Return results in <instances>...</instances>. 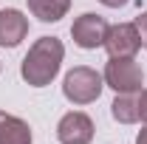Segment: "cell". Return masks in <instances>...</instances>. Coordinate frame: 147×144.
Instances as JSON below:
<instances>
[{
  "mask_svg": "<svg viewBox=\"0 0 147 144\" xmlns=\"http://www.w3.org/2000/svg\"><path fill=\"white\" fill-rule=\"evenodd\" d=\"M62 57H65V45L57 37H40L34 45L28 48V54L23 57L20 76L31 88H45V85H51V79L59 73Z\"/></svg>",
  "mask_w": 147,
  "mask_h": 144,
  "instance_id": "1",
  "label": "cell"
},
{
  "mask_svg": "<svg viewBox=\"0 0 147 144\" xmlns=\"http://www.w3.org/2000/svg\"><path fill=\"white\" fill-rule=\"evenodd\" d=\"M102 88H105L102 73H96L88 65L71 68V71L65 73V79H62V93H65V99L74 102V105H91V102H96L99 93H102Z\"/></svg>",
  "mask_w": 147,
  "mask_h": 144,
  "instance_id": "2",
  "label": "cell"
},
{
  "mask_svg": "<svg viewBox=\"0 0 147 144\" xmlns=\"http://www.w3.org/2000/svg\"><path fill=\"white\" fill-rule=\"evenodd\" d=\"M102 79L116 93H139L144 85V71L133 57H110Z\"/></svg>",
  "mask_w": 147,
  "mask_h": 144,
  "instance_id": "3",
  "label": "cell"
},
{
  "mask_svg": "<svg viewBox=\"0 0 147 144\" xmlns=\"http://www.w3.org/2000/svg\"><path fill=\"white\" fill-rule=\"evenodd\" d=\"M108 28H110V26L105 23V17H99V14H93V11H85V14H79V17L74 20L71 37H74V42H76L79 48L93 51V48L105 45Z\"/></svg>",
  "mask_w": 147,
  "mask_h": 144,
  "instance_id": "4",
  "label": "cell"
},
{
  "mask_svg": "<svg viewBox=\"0 0 147 144\" xmlns=\"http://www.w3.org/2000/svg\"><path fill=\"white\" fill-rule=\"evenodd\" d=\"M105 48L110 57H136L142 48V34L136 23H116L105 34Z\"/></svg>",
  "mask_w": 147,
  "mask_h": 144,
  "instance_id": "5",
  "label": "cell"
},
{
  "mask_svg": "<svg viewBox=\"0 0 147 144\" xmlns=\"http://www.w3.org/2000/svg\"><path fill=\"white\" fill-rule=\"evenodd\" d=\"M57 139L62 144H91L93 141V122L88 113L71 110L59 119L57 124Z\"/></svg>",
  "mask_w": 147,
  "mask_h": 144,
  "instance_id": "6",
  "label": "cell"
},
{
  "mask_svg": "<svg viewBox=\"0 0 147 144\" xmlns=\"http://www.w3.org/2000/svg\"><path fill=\"white\" fill-rule=\"evenodd\" d=\"M28 34V17L20 9H3L0 11V45L17 48Z\"/></svg>",
  "mask_w": 147,
  "mask_h": 144,
  "instance_id": "7",
  "label": "cell"
},
{
  "mask_svg": "<svg viewBox=\"0 0 147 144\" xmlns=\"http://www.w3.org/2000/svg\"><path fill=\"white\" fill-rule=\"evenodd\" d=\"M0 144H31V127H28V122L0 110Z\"/></svg>",
  "mask_w": 147,
  "mask_h": 144,
  "instance_id": "8",
  "label": "cell"
},
{
  "mask_svg": "<svg viewBox=\"0 0 147 144\" xmlns=\"http://www.w3.org/2000/svg\"><path fill=\"white\" fill-rule=\"evenodd\" d=\"M28 9L37 20L42 23H57L68 14L71 9V0H28Z\"/></svg>",
  "mask_w": 147,
  "mask_h": 144,
  "instance_id": "9",
  "label": "cell"
},
{
  "mask_svg": "<svg viewBox=\"0 0 147 144\" xmlns=\"http://www.w3.org/2000/svg\"><path fill=\"white\" fill-rule=\"evenodd\" d=\"M110 113L119 124H133V122H139V99L133 93H119L110 105Z\"/></svg>",
  "mask_w": 147,
  "mask_h": 144,
  "instance_id": "10",
  "label": "cell"
},
{
  "mask_svg": "<svg viewBox=\"0 0 147 144\" xmlns=\"http://www.w3.org/2000/svg\"><path fill=\"white\" fill-rule=\"evenodd\" d=\"M139 119L147 124V90H142V96H139Z\"/></svg>",
  "mask_w": 147,
  "mask_h": 144,
  "instance_id": "11",
  "label": "cell"
},
{
  "mask_svg": "<svg viewBox=\"0 0 147 144\" xmlns=\"http://www.w3.org/2000/svg\"><path fill=\"white\" fill-rule=\"evenodd\" d=\"M102 6H108V9H122V6H127L130 0H99Z\"/></svg>",
  "mask_w": 147,
  "mask_h": 144,
  "instance_id": "12",
  "label": "cell"
},
{
  "mask_svg": "<svg viewBox=\"0 0 147 144\" xmlns=\"http://www.w3.org/2000/svg\"><path fill=\"white\" fill-rule=\"evenodd\" d=\"M136 144H147V127H144V130H139V136H136Z\"/></svg>",
  "mask_w": 147,
  "mask_h": 144,
  "instance_id": "13",
  "label": "cell"
},
{
  "mask_svg": "<svg viewBox=\"0 0 147 144\" xmlns=\"http://www.w3.org/2000/svg\"><path fill=\"white\" fill-rule=\"evenodd\" d=\"M144 45H147V37H144Z\"/></svg>",
  "mask_w": 147,
  "mask_h": 144,
  "instance_id": "14",
  "label": "cell"
}]
</instances>
